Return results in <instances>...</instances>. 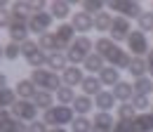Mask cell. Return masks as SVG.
I'll list each match as a JSON object with an SVG mask.
<instances>
[{"label": "cell", "mask_w": 153, "mask_h": 132, "mask_svg": "<svg viewBox=\"0 0 153 132\" xmlns=\"http://www.w3.org/2000/svg\"><path fill=\"white\" fill-rule=\"evenodd\" d=\"M97 54L108 59L111 66H115L118 71H120V69H130V64H132V57L127 54L125 50H120L118 43H113L111 38H99V40H97Z\"/></svg>", "instance_id": "1"}, {"label": "cell", "mask_w": 153, "mask_h": 132, "mask_svg": "<svg viewBox=\"0 0 153 132\" xmlns=\"http://www.w3.org/2000/svg\"><path fill=\"white\" fill-rule=\"evenodd\" d=\"M94 45H92V40L87 36H80L73 40V45H71V50H68V54H66V59L68 61H73V64H85V59L92 54L90 50H92Z\"/></svg>", "instance_id": "2"}, {"label": "cell", "mask_w": 153, "mask_h": 132, "mask_svg": "<svg viewBox=\"0 0 153 132\" xmlns=\"http://www.w3.org/2000/svg\"><path fill=\"white\" fill-rule=\"evenodd\" d=\"M73 120V111L68 109V106H52V109H47L45 111V118H42V123L45 125H54V128H61V125H66V123H71Z\"/></svg>", "instance_id": "3"}, {"label": "cell", "mask_w": 153, "mask_h": 132, "mask_svg": "<svg viewBox=\"0 0 153 132\" xmlns=\"http://www.w3.org/2000/svg\"><path fill=\"white\" fill-rule=\"evenodd\" d=\"M31 80L40 85L45 92H50V90H59L61 87V80H59L57 73H52V71H42V69H36L33 75H31Z\"/></svg>", "instance_id": "4"}, {"label": "cell", "mask_w": 153, "mask_h": 132, "mask_svg": "<svg viewBox=\"0 0 153 132\" xmlns=\"http://www.w3.org/2000/svg\"><path fill=\"white\" fill-rule=\"evenodd\" d=\"M127 47H130V52H132L134 57H139V59L151 52L149 40H146V33H141V31H132V33H130V38H127Z\"/></svg>", "instance_id": "5"}, {"label": "cell", "mask_w": 153, "mask_h": 132, "mask_svg": "<svg viewBox=\"0 0 153 132\" xmlns=\"http://www.w3.org/2000/svg\"><path fill=\"white\" fill-rule=\"evenodd\" d=\"M12 116H14L17 120H36L38 106H36L33 101H28V99H19V101H14V106H12Z\"/></svg>", "instance_id": "6"}, {"label": "cell", "mask_w": 153, "mask_h": 132, "mask_svg": "<svg viewBox=\"0 0 153 132\" xmlns=\"http://www.w3.org/2000/svg\"><path fill=\"white\" fill-rule=\"evenodd\" d=\"M130 33H132V24H130V19H125V17H113L111 40H113V43H120V40H125V43H127Z\"/></svg>", "instance_id": "7"}, {"label": "cell", "mask_w": 153, "mask_h": 132, "mask_svg": "<svg viewBox=\"0 0 153 132\" xmlns=\"http://www.w3.org/2000/svg\"><path fill=\"white\" fill-rule=\"evenodd\" d=\"M108 7L113 10V12H123V17L125 19H132V17H141L144 14V10H141V5L139 2H127V0H115V2H108Z\"/></svg>", "instance_id": "8"}, {"label": "cell", "mask_w": 153, "mask_h": 132, "mask_svg": "<svg viewBox=\"0 0 153 132\" xmlns=\"http://www.w3.org/2000/svg\"><path fill=\"white\" fill-rule=\"evenodd\" d=\"M28 125H24L21 120H17L12 111H0V132H26Z\"/></svg>", "instance_id": "9"}, {"label": "cell", "mask_w": 153, "mask_h": 132, "mask_svg": "<svg viewBox=\"0 0 153 132\" xmlns=\"http://www.w3.org/2000/svg\"><path fill=\"white\" fill-rule=\"evenodd\" d=\"M50 26H52V14H47V12H40V14L33 12V17L28 19V28L33 33H40V36H45Z\"/></svg>", "instance_id": "10"}, {"label": "cell", "mask_w": 153, "mask_h": 132, "mask_svg": "<svg viewBox=\"0 0 153 132\" xmlns=\"http://www.w3.org/2000/svg\"><path fill=\"white\" fill-rule=\"evenodd\" d=\"M73 33H76V28H73L71 24H61V26H59V31L54 33L59 50H61V47H66V45H73Z\"/></svg>", "instance_id": "11"}, {"label": "cell", "mask_w": 153, "mask_h": 132, "mask_svg": "<svg viewBox=\"0 0 153 132\" xmlns=\"http://www.w3.org/2000/svg\"><path fill=\"white\" fill-rule=\"evenodd\" d=\"M132 130L134 132H153V113H139L132 120Z\"/></svg>", "instance_id": "12"}, {"label": "cell", "mask_w": 153, "mask_h": 132, "mask_svg": "<svg viewBox=\"0 0 153 132\" xmlns=\"http://www.w3.org/2000/svg\"><path fill=\"white\" fill-rule=\"evenodd\" d=\"M113 97H115V99H120L123 104H127L130 99H134V85L125 83V80H120V83L113 87Z\"/></svg>", "instance_id": "13"}, {"label": "cell", "mask_w": 153, "mask_h": 132, "mask_svg": "<svg viewBox=\"0 0 153 132\" xmlns=\"http://www.w3.org/2000/svg\"><path fill=\"white\" fill-rule=\"evenodd\" d=\"M71 26L78 28V31H82V33H87V31L94 28V19L90 17V14H85V12H78L76 17H73V24H71Z\"/></svg>", "instance_id": "14"}, {"label": "cell", "mask_w": 153, "mask_h": 132, "mask_svg": "<svg viewBox=\"0 0 153 132\" xmlns=\"http://www.w3.org/2000/svg\"><path fill=\"white\" fill-rule=\"evenodd\" d=\"M82 92H85V97H97V94L101 92V80L97 78V75H87L82 83Z\"/></svg>", "instance_id": "15"}, {"label": "cell", "mask_w": 153, "mask_h": 132, "mask_svg": "<svg viewBox=\"0 0 153 132\" xmlns=\"http://www.w3.org/2000/svg\"><path fill=\"white\" fill-rule=\"evenodd\" d=\"M99 80H101V85H118L120 83V71L115 69V66H106L101 73H99Z\"/></svg>", "instance_id": "16"}, {"label": "cell", "mask_w": 153, "mask_h": 132, "mask_svg": "<svg viewBox=\"0 0 153 132\" xmlns=\"http://www.w3.org/2000/svg\"><path fill=\"white\" fill-rule=\"evenodd\" d=\"M94 128H99V130H106V132H111L113 130V125H115V120H113V116L111 113H106V111H99L94 116Z\"/></svg>", "instance_id": "17"}, {"label": "cell", "mask_w": 153, "mask_h": 132, "mask_svg": "<svg viewBox=\"0 0 153 132\" xmlns=\"http://www.w3.org/2000/svg\"><path fill=\"white\" fill-rule=\"evenodd\" d=\"M113 104H115V97L113 92H99L94 97V106H99V111H111L113 109Z\"/></svg>", "instance_id": "18"}, {"label": "cell", "mask_w": 153, "mask_h": 132, "mask_svg": "<svg viewBox=\"0 0 153 132\" xmlns=\"http://www.w3.org/2000/svg\"><path fill=\"white\" fill-rule=\"evenodd\" d=\"M85 69L90 71V73H101L106 66H104V57L97 54V52H92V54L85 59Z\"/></svg>", "instance_id": "19"}, {"label": "cell", "mask_w": 153, "mask_h": 132, "mask_svg": "<svg viewBox=\"0 0 153 132\" xmlns=\"http://www.w3.org/2000/svg\"><path fill=\"white\" fill-rule=\"evenodd\" d=\"M127 71L134 75V80H139V78H144V75H146V71H149V64H146V59H139V57H134Z\"/></svg>", "instance_id": "20"}, {"label": "cell", "mask_w": 153, "mask_h": 132, "mask_svg": "<svg viewBox=\"0 0 153 132\" xmlns=\"http://www.w3.org/2000/svg\"><path fill=\"white\" fill-rule=\"evenodd\" d=\"M17 92H19L21 99H28V97H36L38 90H36V83L33 80H19L17 83Z\"/></svg>", "instance_id": "21"}, {"label": "cell", "mask_w": 153, "mask_h": 132, "mask_svg": "<svg viewBox=\"0 0 153 132\" xmlns=\"http://www.w3.org/2000/svg\"><path fill=\"white\" fill-rule=\"evenodd\" d=\"M85 80V75H82V71L78 69V66H68L66 71H64V83L66 85H78V83H82Z\"/></svg>", "instance_id": "22"}, {"label": "cell", "mask_w": 153, "mask_h": 132, "mask_svg": "<svg viewBox=\"0 0 153 132\" xmlns=\"http://www.w3.org/2000/svg\"><path fill=\"white\" fill-rule=\"evenodd\" d=\"M153 90V80L151 78H139V80H134V94H139V97H149V92Z\"/></svg>", "instance_id": "23"}, {"label": "cell", "mask_w": 153, "mask_h": 132, "mask_svg": "<svg viewBox=\"0 0 153 132\" xmlns=\"http://www.w3.org/2000/svg\"><path fill=\"white\" fill-rule=\"evenodd\" d=\"M94 104H92V99L90 97H85V94H80V97H76V101H73V109L78 111V116H85V113H90V109H92Z\"/></svg>", "instance_id": "24"}, {"label": "cell", "mask_w": 153, "mask_h": 132, "mask_svg": "<svg viewBox=\"0 0 153 132\" xmlns=\"http://www.w3.org/2000/svg\"><path fill=\"white\" fill-rule=\"evenodd\" d=\"M111 26H113V17H111L108 12H101V14L94 17V28L97 31H111Z\"/></svg>", "instance_id": "25"}, {"label": "cell", "mask_w": 153, "mask_h": 132, "mask_svg": "<svg viewBox=\"0 0 153 132\" xmlns=\"http://www.w3.org/2000/svg\"><path fill=\"white\" fill-rule=\"evenodd\" d=\"M137 116H139V113H137V109L132 106V101L118 106V120H134Z\"/></svg>", "instance_id": "26"}, {"label": "cell", "mask_w": 153, "mask_h": 132, "mask_svg": "<svg viewBox=\"0 0 153 132\" xmlns=\"http://www.w3.org/2000/svg\"><path fill=\"white\" fill-rule=\"evenodd\" d=\"M52 101H54V99H52V94L45 92V90H40V92L33 97V104L40 106V109H45V111H47V109H52Z\"/></svg>", "instance_id": "27"}, {"label": "cell", "mask_w": 153, "mask_h": 132, "mask_svg": "<svg viewBox=\"0 0 153 132\" xmlns=\"http://www.w3.org/2000/svg\"><path fill=\"white\" fill-rule=\"evenodd\" d=\"M38 47L40 50H52V52H57L59 45H57V38L52 36V33H45V36H40L38 40Z\"/></svg>", "instance_id": "28"}, {"label": "cell", "mask_w": 153, "mask_h": 132, "mask_svg": "<svg viewBox=\"0 0 153 132\" xmlns=\"http://www.w3.org/2000/svg\"><path fill=\"white\" fill-rule=\"evenodd\" d=\"M47 64H50L52 69H64V71L68 69V66H66V57L61 54V52H50V57H47Z\"/></svg>", "instance_id": "29"}, {"label": "cell", "mask_w": 153, "mask_h": 132, "mask_svg": "<svg viewBox=\"0 0 153 132\" xmlns=\"http://www.w3.org/2000/svg\"><path fill=\"white\" fill-rule=\"evenodd\" d=\"M57 99H59V104H61V106H66V104L76 101V94H73L71 87H59V90H57Z\"/></svg>", "instance_id": "30"}, {"label": "cell", "mask_w": 153, "mask_h": 132, "mask_svg": "<svg viewBox=\"0 0 153 132\" xmlns=\"http://www.w3.org/2000/svg\"><path fill=\"white\" fill-rule=\"evenodd\" d=\"M92 128H94V123H90L85 116H78L73 120V132H92Z\"/></svg>", "instance_id": "31"}, {"label": "cell", "mask_w": 153, "mask_h": 132, "mask_svg": "<svg viewBox=\"0 0 153 132\" xmlns=\"http://www.w3.org/2000/svg\"><path fill=\"white\" fill-rule=\"evenodd\" d=\"M50 10H52V17H57V19L68 17V2H52Z\"/></svg>", "instance_id": "32"}, {"label": "cell", "mask_w": 153, "mask_h": 132, "mask_svg": "<svg viewBox=\"0 0 153 132\" xmlns=\"http://www.w3.org/2000/svg\"><path fill=\"white\" fill-rule=\"evenodd\" d=\"M137 21H139V31H141V33L153 31V12H144V14L137 19Z\"/></svg>", "instance_id": "33"}, {"label": "cell", "mask_w": 153, "mask_h": 132, "mask_svg": "<svg viewBox=\"0 0 153 132\" xmlns=\"http://www.w3.org/2000/svg\"><path fill=\"white\" fill-rule=\"evenodd\" d=\"M132 106L137 109L139 113H146V109H151L153 104L149 101V97H139V94H134V99H132Z\"/></svg>", "instance_id": "34"}, {"label": "cell", "mask_w": 153, "mask_h": 132, "mask_svg": "<svg viewBox=\"0 0 153 132\" xmlns=\"http://www.w3.org/2000/svg\"><path fill=\"white\" fill-rule=\"evenodd\" d=\"M19 54H21V45L19 43H7V45H5V59L14 61Z\"/></svg>", "instance_id": "35"}, {"label": "cell", "mask_w": 153, "mask_h": 132, "mask_svg": "<svg viewBox=\"0 0 153 132\" xmlns=\"http://www.w3.org/2000/svg\"><path fill=\"white\" fill-rule=\"evenodd\" d=\"M14 101H17V99H14V92H12V90H7V87L0 90V109H5V106H14Z\"/></svg>", "instance_id": "36"}, {"label": "cell", "mask_w": 153, "mask_h": 132, "mask_svg": "<svg viewBox=\"0 0 153 132\" xmlns=\"http://www.w3.org/2000/svg\"><path fill=\"white\" fill-rule=\"evenodd\" d=\"M82 10H85V14H90V12H97V14H101V10H104V2L85 0V2H82Z\"/></svg>", "instance_id": "37"}, {"label": "cell", "mask_w": 153, "mask_h": 132, "mask_svg": "<svg viewBox=\"0 0 153 132\" xmlns=\"http://www.w3.org/2000/svg\"><path fill=\"white\" fill-rule=\"evenodd\" d=\"M38 50H40V47H38V43H33V40H26V43L21 45V54L26 57V59H28L31 54H36Z\"/></svg>", "instance_id": "38"}, {"label": "cell", "mask_w": 153, "mask_h": 132, "mask_svg": "<svg viewBox=\"0 0 153 132\" xmlns=\"http://www.w3.org/2000/svg\"><path fill=\"white\" fill-rule=\"evenodd\" d=\"M45 61H47V57L42 54L40 50H38V52H36V54H31V57H28V64L33 66V71H36V69H40V66H42Z\"/></svg>", "instance_id": "39"}, {"label": "cell", "mask_w": 153, "mask_h": 132, "mask_svg": "<svg viewBox=\"0 0 153 132\" xmlns=\"http://www.w3.org/2000/svg\"><path fill=\"white\" fill-rule=\"evenodd\" d=\"M111 132H134L132 130V120H115Z\"/></svg>", "instance_id": "40"}, {"label": "cell", "mask_w": 153, "mask_h": 132, "mask_svg": "<svg viewBox=\"0 0 153 132\" xmlns=\"http://www.w3.org/2000/svg\"><path fill=\"white\" fill-rule=\"evenodd\" d=\"M26 132H50V130H47V125H45V123H40V120H33V123L28 125V130H26Z\"/></svg>", "instance_id": "41"}, {"label": "cell", "mask_w": 153, "mask_h": 132, "mask_svg": "<svg viewBox=\"0 0 153 132\" xmlns=\"http://www.w3.org/2000/svg\"><path fill=\"white\" fill-rule=\"evenodd\" d=\"M17 14H26V10H31V2H14V7H12Z\"/></svg>", "instance_id": "42"}, {"label": "cell", "mask_w": 153, "mask_h": 132, "mask_svg": "<svg viewBox=\"0 0 153 132\" xmlns=\"http://www.w3.org/2000/svg\"><path fill=\"white\" fill-rule=\"evenodd\" d=\"M10 21H12V14L5 12V10H0V28L2 26H10Z\"/></svg>", "instance_id": "43"}, {"label": "cell", "mask_w": 153, "mask_h": 132, "mask_svg": "<svg viewBox=\"0 0 153 132\" xmlns=\"http://www.w3.org/2000/svg\"><path fill=\"white\" fill-rule=\"evenodd\" d=\"M5 85H7V75L0 73V90H5Z\"/></svg>", "instance_id": "44"}, {"label": "cell", "mask_w": 153, "mask_h": 132, "mask_svg": "<svg viewBox=\"0 0 153 132\" xmlns=\"http://www.w3.org/2000/svg\"><path fill=\"white\" fill-rule=\"evenodd\" d=\"M50 132H66V130H64V128H52Z\"/></svg>", "instance_id": "45"}, {"label": "cell", "mask_w": 153, "mask_h": 132, "mask_svg": "<svg viewBox=\"0 0 153 132\" xmlns=\"http://www.w3.org/2000/svg\"><path fill=\"white\" fill-rule=\"evenodd\" d=\"M2 57H5V47L0 45V59H2Z\"/></svg>", "instance_id": "46"}, {"label": "cell", "mask_w": 153, "mask_h": 132, "mask_svg": "<svg viewBox=\"0 0 153 132\" xmlns=\"http://www.w3.org/2000/svg\"><path fill=\"white\" fill-rule=\"evenodd\" d=\"M151 113H153V111H151Z\"/></svg>", "instance_id": "47"}]
</instances>
